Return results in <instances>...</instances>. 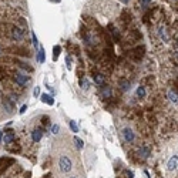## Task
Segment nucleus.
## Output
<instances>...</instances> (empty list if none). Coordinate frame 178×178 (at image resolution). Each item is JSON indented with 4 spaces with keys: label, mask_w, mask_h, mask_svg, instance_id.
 <instances>
[{
    "label": "nucleus",
    "mask_w": 178,
    "mask_h": 178,
    "mask_svg": "<svg viewBox=\"0 0 178 178\" xmlns=\"http://www.w3.org/2000/svg\"><path fill=\"white\" fill-rule=\"evenodd\" d=\"M57 172L60 177H64L73 171V160L68 154H60L57 157Z\"/></svg>",
    "instance_id": "1"
},
{
    "label": "nucleus",
    "mask_w": 178,
    "mask_h": 178,
    "mask_svg": "<svg viewBox=\"0 0 178 178\" xmlns=\"http://www.w3.org/2000/svg\"><path fill=\"white\" fill-rule=\"evenodd\" d=\"M144 51H146V47L144 46H138V47H135V49L131 51V57L134 58V60H141L143 58V56H144Z\"/></svg>",
    "instance_id": "2"
},
{
    "label": "nucleus",
    "mask_w": 178,
    "mask_h": 178,
    "mask_svg": "<svg viewBox=\"0 0 178 178\" xmlns=\"http://www.w3.org/2000/svg\"><path fill=\"white\" fill-rule=\"evenodd\" d=\"M14 81H16V84H19L20 87H23V86H26V84H27L29 79H27V76H26V74L17 73L16 76H14Z\"/></svg>",
    "instance_id": "3"
},
{
    "label": "nucleus",
    "mask_w": 178,
    "mask_h": 178,
    "mask_svg": "<svg viewBox=\"0 0 178 178\" xmlns=\"http://www.w3.org/2000/svg\"><path fill=\"white\" fill-rule=\"evenodd\" d=\"M123 137L127 143H133L134 141V133L131 128H124L123 130Z\"/></svg>",
    "instance_id": "4"
},
{
    "label": "nucleus",
    "mask_w": 178,
    "mask_h": 178,
    "mask_svg": "<svg viewBox=\"0 0 178 178\" xmlns=\"http://www.w3.org/2000/svg\"><path fill=\"white\" fill-rule=\"evenodd\" d=\"M23 33H25L23 29H20V27H13V30H12V37H13L14 40H20V39L23 37Z\"/></svg>",
    "instance_id": "5"
},
{
    "label": "nucleus",
    "mask_w": 178,
    "mask_h": 178,
    "mask_svg": "<svg viewBox=\"0 0 178 178\" xmlns=\"http://www.w3.org/2000/svg\"><path fill=\"white\" fill-rule=\"evenodd\" d=\"M1 138H3L4 144H10V143L14 141V133H13L12 130H7V131L4 133V137H1Z\"/></svg>",
    "instance_id": "6"
},
{
    "label": "nucleus",
    "mask_w": 178,
    "mask_h": 178,
    "mask_svg": "<svg viewBox=\"0 0 178 178\" xmlns=\"http://www.w3.org/2000/svg\"><path fill=\"white\" fill-rule=\"evenodd\" d=\"M3 107H4V110H6L7 113H12L13 108H14V104H13V101H12L10 98L4 97L3 98Z\"/></svg>",
    "instance_id": "7"
},
{
    "label": "nucleus",
    "mask_w": 178,
    "mask_h": 178,
    "mask_svg": "<svg viewBox=\"0 0 178 178\" xmlns=\"http://www.w3.org/2000/svg\"><path fill=\"white\" fill-rule=\"evenodd\" d=\"M41 137H43V130H41V128L33 130V133H32V140L34 141V143H39V141L41 140Z\"/></svg>",
    "instance_id": "8"
},
{
    "label": "nucleus",
    "mask_w": 178,
    "mask_h": 178,
    "mask_svg": "<svg viewBox=\"0 0 178 178\" xmlns=\"http://www.w3.org/2000/svg\"><path fill=\"white\" fill-rule=\"evenodd\" d=\"M101 94H103V97L104 98H110L111 97V87H108V86L103 84V86H101Z\"/></svg>",
    "instance_id": "9"
},
{
    "label": "nucleus",
    "mask_w": 178,
    "mask_h": 178,
    "mask_svg": "<svg viewBox=\"0 0 178 178\" xmlns=\"http://www.w3.org/2000/svg\"><path fill=\"white\" fill-rule=\"evenodd\" d=\"M14 164V160L13 158H9V157H3V158H0V167L1 165H4V168L9 167V165H13Z\"/></svg>",
    "instance_id": "10"
},
{
    "label": "nucleus",
    "mask_w": 178,
    "mask_h": 178,
    "mask_svg": "<svg viewBox=\"0 0 178 178\" xmlns=\"http://www.w3.org/2000/svg\"><path fill=\"white\" fill-rule=\"evenodd\" d=\"M177 168V155H172L171 157L170 162H168V170L170 171H174Z\"/></svg>",
    "instance_id": "11"
},
{
    "label": "nucleus",
    "mask_w": 178,
    "mask_h": 178,
    "mask_svg": "<svg viewBox=\"0 0 178 178\" xmlns=\"http://www.w3.org/2000/svg\"><path fill=\"white\" fill-rule=\"evenodd\" d=\"M104 76L103 74H100V73H97V74H94V83L96 84H98V86H103L104 84Z\"/></svg>",
    "instance_id": "12"
},
{
    "label": "nucleus",
    "mask_w": 178,
    "mask_h": 178,
    "mask_svg": "<svg viewBox=\"0 0 178 178\" xmlns=\"http://www.w3.org/2000/svg\"><path fill=\"white\" fill-rule=\"evenodd\" d=\"M41 101H43V103H46V104H50V105L54 104L53 97H50L49 94H43V96H41Z\"/></svg>",
    "instance_id": "13"
},
{
    "label": "nucleus",
    "mask_w": 178,
    "mask_h": 178,
    "mask_svg": "<svg viewBox=\"0 0 178 178\" xmlns=\"http://www.w3.org/2000/svg\"><path fill=\"white\" fill-rule=\"evenodd\" d=\"M37 60H39V63H44V60H46V54H44V49L43 47H40L39 53H37Z\"/></svg>",
    "instance_id": "14"
},
{
    "label": "nucleus",
    "mask_w": 178,
    "mask_h": 178,
    "mask_svg": "<svg viewBox=\"0 0 178 178\" xmlns=\"http://www.w3.org/2000/svg\"><path fill=\"white\" fill-rule=\"evenodd\" d=\"M17 64H19V67H20V68H23V70H27V71H30V73L33 71V67H32V66H29L27 63H23V61H17Z\"/></svg>",
    "instance_id": "15"
},
{
    "label": "nucleus",
    "mask_w": 178,
    "mask_h": 178,
    "mask_svg": "<svg viewBox=\"0 0 178 178\" xmlns=\"http://www.w3.org/2000/svg\"><path fill=\"white\" fill-rule=\"evenodd\" d=\"M140 155H143L144 158H148V157H150V148L141 147V148H140Z\"/></svg>",
    "instance_id": "16"
},
{
    "label": "nucleus",
    "mask_w": 178,
    "mask_h": 178,
    "mask_svg": "<svg viewBox=\"0 0 178 178\" xmlns=\"http://www.w3.org/2000/svg\"><path fill=\"white\" fill-rule=\"evenodd\" d=\"M168 97H170V100L172 103H177V91H174V90L168 91Z\"/></svg>",
    "instance_id": "17"
},
{
    "label": "nucleus",
    "mask_w": 178,
    "mask_h": 178,
    "mask_svg": "<svg viewBox=\"0 0 178 178\" xmlns=\"http://www.w3.org/2000/svg\"><path fill=\"white\" fill-rule=\"evenodd\" d=\"M137 96L138 97H144V96H146V89H144V86H140L137 89Z\"/></svg>",
    "instance_id": "18"
},
{
    "label": "nucleus",
    "mask_w": 178,
    "mask_h": 178,
    "mask_svg": "<svg viewBox=\"0 0 178 178\" xmlns=\"http://www.w3.org/2000/svg\"><path fill=\"white\" fill-rule=\"evenodd\" d=\"M74 143L77 144V148H80V150L84 147V141H83V140H80L79 137H74Z\"/></svg>",
    "instance_id": "19"
},
{
    "label": "nucleus",
    "mask_w": 178,
    "mask_h": 178,
    "mask_svg": "<svg viewBox=\"0 0 178 178\" xmlns=\"http://www.w3.org/2000/svg\"><path fill=\"white\" fill-rule=\"evenodd\" d=\"M53 51H54V60H57V57H58V54H60V51H61V47L60 46H54V49H53Z\"/></svg>",
    "instance_id": "20"
},
{
    "label": "nucleus",
    "mask_w": 178,
    "mask_h": 178,
    "mask_svg": "<svg viewBox=\"0 0 178 178\" xmlns=\"http://www.w3.org/2000/svg\"><path fill=\"white\" fill-rule=\"evenodd\" d=\"M120 84H121V89L125 91V90H128V87H130V83L128 81H124V80H121L120 81Z\"/></svg>",
    "instance_id": "21"
},
{
    "label": "nucleus",
    "mask_w": 178,
    "mask_h": 178,
    "mask_svg": "<svg viewBox=\"0 0 178 178\" xmlns=\"http://www.w3.org/2000/svg\"><path fill=\"white\" fill-rule=\"evenodd\" d=\"M70 128L73 130V133H79V127H77L76 121H70Z\"/></svg>",
    "instance_id": "22"
},
{
    "label": "nucleus",
    "mask_w": 178,
    "mask_h": 178,
    "mask_svg": "<svg viewBox=\"0 0 178 178\" xmlns=\"http://www.w3.org/2000/svg\"><path fill=\"white\" fill-rule=\"evenodd\" d=\"M66 63H67V68H68V70H71V58H70L68 56L66 57Z\"/></svg>",
    "instance_id": "23"
},
{
    "label": "nucleus",
    "mask_w": 178,
    "mask_h": 178,
    "mask_svg": "<svg viewBox=\"0 0 178 178\" xmlns=\"http://www.w3.org/2000/svg\"><path fill=\"white\" fill-rule=\"evenodd\" d=\"M32 37H33V44H34L36 47H39V41H37V37H36L34 33H32Z\"/></svg>",
    "instance_id": "24"
},
{
    "label": "nucleus",
    "mask_w": 178,
    "mask_h": 178,
    "mask_svg": "<svg viewBox=\"0 0 178 178\" xmlns=\"http://www.w3.org/2000/svg\"><path fill=\"white\" fill-rule=\"evenodd\" d=\"M89 86H90V84H89V81H87V80H81V87H83V89L87 90V89H89Z\"/></svg>",
    "instance_id": "25"
},
{
    "label": "nucleus",
    "mask_w": 178,
    "mask_h": 178,
    "mask_svg": "<svg viewBox=\"0 0 178 178\" xmlns=\"http://www.w3.org/2000/svg\"><path fill=\"white\" fill-rule=\"evenodd\" d=\"M51 133H53V134H57V133H58V125L54 124V125L51 127Z\"/></svg>",
    "instance_id": "26"
},
{
    "label": "nucleus",
    "mask_w": 178,
    "mask_h": 178,
    "mask_svg": "<svg viewBox=\"0 0 178 178\" xmlns=\"http://www.w3.org/2000/svg\"><path fill=\"white\" fill-rule=\"evenodd\" d=\"M160 36H161V39L164 41H167V36H165V33L162 32V29H160Z\"/></svg>",
    "instance_id": "27"
},
{
    "label": "nucleus",
    "mask_w": 178,
    "mask_h": 178,
    "mask_svg": "<svg viewBox=\"0 0 178 178\" xmlns=\"http://www.w3.org/2000/svg\"><path fill=\"white\" fill-rule=\"evenodd\" d=\"M33 94H34V97H39V94H40V87H36Z\"/></svg>",
    "instance_id": "28"
},
{
    "label": "nucleus",
    "mask_w": 178,
    "mask_h": 178,
    "mask_svg": "<svg viewBox=\"0 0 178 178\" xmlns=\"http://www.w3.org/2000/svg\"><path fill=\"white\" fill-rule=\"evenodd\" d=\"M26 110H27V104H25L23 107H22V108H20V114H25Z\"/></svg>",
    "instance_id": "29"
},
{
    "label": "nucleus",
    "mask_w": 178,
    "mask_h": 178,
    "mask_svg": "<svg viewBox=\"0 0 178 178\" xmlns=\"http://www.w3.org/2000/svg\"><path fill=\"white\" fill-rule=\"evenodd\" d=\"M150 1H151V0H140V3H141V4H144V6H146V4H148Z\"/></svg>",
    "instance_id": "30"
},
{
    "label": "nucleus",
    "mask_w": 178,
    "mask_h": 178,
    "mask_svg": "<svg viewBox=\"0 0 178 178\" xmlns=\"http://www.w3.org/2000/svg\"><path fill=\"white\" fill-rule=\"evenodd\" d=\"M125 175L128 178H134V175H133V172H130V171H125Z\"/></svg>",
    "instance_id": "31"
},
{
    "label": "nucleus",
    "mask_w": 178,
    "mask_h": 178,
    "mask_svg": "<svg viewBox=\"0 0 178 178\" xmlns=\"http://www.w3.org/2000/svg\"><path fill=\"white\" fill-rule=\"evenodd\" d=\"M49 123V118L47 117H43V124H47Z\"/></svg>",
    "instance_id": "32"
},
{
    "label": "nucleus",
    "mask_w": 178,
    "mask_h": 178,
    "mask_svg": "<svg viewBox=\"0 0 178 178\" xmlns=\"http://www.w3.org/2000/svg\"><path fill=\"white\" fill-rule=\"evenodd\" d=\"M3 76H4V71H3V70H1V68H0V80H1V79H3Z\"/></svg>",
    "instance_id": "33"
},
{
    "label": "nucleus",
    "mask_w": 178,
    "mask_h": 178,
    "mask_svg": "<svg viewBox=\"0 0 178 178\" xmlns=\"http://www.w3.org/2000/svg\"><path fill=\"white\" fill-rule=\"evenodd\" d=\"M68 178H80V177H77V175H71V177H68Z\"/></svg>",
    "instance_id": "34"
},
{
    "label": "nucleus",
    "mask_w": 178,
    "mask_h": 178,
    "mask_svg": "<svg viewBox=\"0 0 178 178\" xmlns=\"http://www.w3.org/2000/svg\"><path fill=\"white\" fill-rule=\"evenodd\" d=\"M1 137H3V134H1V131H0V141H1Z\"/></svg>",
    "instance_id": "35"
},
{
    "label": "nucleus",
    "mask_w": 178,
    "mask_h": 178,
    "mask_svg": "<svg viewBox=\"0 0 178 178\" xmlns=\"http://www.w3.org/2000/svg\"><path fill=\"white\" fill-rule=\"evenodd\" d=\"M123 1H124V3H128V0H123Z\"/></svg>",
    "instance_id": "36"
},
{
    "label": "nucleus",
    "mask_w": 178,
    "mask_h": 178,
    "mask_svg": "<svg viewBox=\"0 0 178 178\" xmlns=\"http://www.w3.org/2000/svg\"><path fill=\"white\" fill-rule=\"evenodd\" d=\"M1 98H3V97H1V91H0V100H1Z\"/></svg>",
    "instance_id": "37"
}]
</instances>
